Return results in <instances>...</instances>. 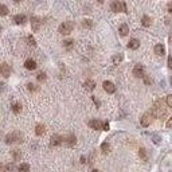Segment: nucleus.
<instances>
[{
	"label": "nucleus",
	"instance_id": "nucleus-30",
	"mask_svg": "<svg viewBox=\"0 0 172 172\" xmlns=\"http://www.w3.org/2000/svg\"><path fill=\"white\" fill-rule=\"evenodd\" d=\"M27 89H28L30 91H36V90H38V88H36L34 84H28V85H27Z\"/></svg>",
	"mask_w": 172,
	"mask_h": 172
},
{
	"label": "nucleus",
	"instance_id": "nucleus-33",
	"mask_svg": "<svg viewBox=\"0 0 172 172\" xmlns=\"http://www.w3.org/2000/svg\"><path fill=\"white\" fill-rule=\"evenodd\" d=\"M121 59H123V55H118V56H114V58H113V61H114V62H120Z\"/></svg>",
	"mask_w": 172,
	"mask_h": 172
},
{
	"label": "nucleus",
	"instance_id": "nucleus-20",
	"mask_svg": "<svg viewBox=\"0 0 172 172\" xmlns=\"http://www.w3.org/2000/svg\"><path fill=\"white\" fill-rule=\"evenodd\" d=\"M12 112H14L15 114L20 113L22 112V104H19V102H15V104H12Z\"/></svg>",
	"mask_w": 172,
	"mask_h": 172
},
{
	"label": "nucleus",
	"instance_id": "nucleus-2",
	"mask_svg": "<svg viewBox=\"0 0 172 172\" xmlns=\"http://www.w3.org/2000/svg\"><path fill=\"white\" fill-rule=\"evenodd\" d=\"M73 22L67 20V22H63L62 24L59 26V28H58V31H59V34H62V35H69L71 31H73Z\"/></svg>",
	"mask_w": 172,
	"mask_h": 172
},
{
	"label": "nucleus",
	"instance_id": "nucleus-11",
	"mask_svg": "<svg viewBox=\"0 0 172 172\" xmlns=\"http://www.w3.org/2000/svg\"><path fill=\"white\" fill-rule=\"evenodd\" d=\"M89 127L91 129H101L104 127V124H101V121H98V120H90L89 121Z\"/></svg>",
	"mask_w": 172,
	"mask_h": 172
},
{
	"label": "nucleus",
	"instance_id": "nucleus-39",
	"mask_svg": "<svg viewBox=\"0 0 172 172\" xmlns=\"http://www.w3.org/2000/svg\"><path fill=\"white\" fill-rule=\"evenodd\" d=\"M14 156H15V160H18V159H19V153H18V152H15Z\"/></svg>",
	"mask_w": 172,
	"mask_h": 172
},
{
	"label": "nucleus",
	"instance_id": "nucleus-27",
	"mask_svg": "<svg viewBox=\"0 0 172 172\" xmlns=\"http://www.w3.org/2000/svg\"><path fill=\"white\" fill-rule=\"evenodd\" d=\"M101 149H102V152H104V153H108L109 149H110V145H109L108 143H102Z\"/></svg>",
	"mask_w": 172,
	"mask_h": 172
},
{
	"label": "nucleus",
	"instance_id": "nucleus-41",
	"mask_svg": "<svg viewBox=\"0 0 172 172\" xmlns=\"http://www.w3.org/2000/svg\"><path fill=\"white\" fill-rule=\"evenodd\" d=\"M171 42H172V35H171Z\"/></svg>",
	"mask_w": 172,
	"mask_h": 172
},
{
	"label": "nucleus",
	"instance_id": "nucleus-5",
	"mask_svg": "<svg viewBox=\"0 0 172 172\" xmlns=\"http://www.w3.org/2000/svg\"><path fill=\"white\" fill-rule=\"evenodd\" d=\"M102 86H104V90L106 91V93H109V94H113L114 91H116V86H114V84L110 81H105L104 84H102Z\"/></svg>",
	"mask_w": 172,
	"mask_h": 172
},
{
	"label": "nucleus",
	"instance_id": "nucleus-21",
	"mask_svg": "<svg viewBox=\"0 0 172 172\" xmlns=\"http://www.w3.org/2000/svg\"><path fill=\"white\" fill-rule=\"evenodd\" d=\"M151 18H149V16H147V15H144V16H143V20H141V23H143V26H144V27H148V26H151Z\"/></svg>",
	"mask_w": 172,
	"mask_h": 172
},
{
	"label": "nucleus",
	"instance_id": "nucleus-16",
	"mask_svg": "<svg viewBox=\"0 0 172 172\" xmlns=\"http://www.w3.org/2000/svg\"><path fill=\"white\" fill-rule=\"evenodd\" d=\"M118 32H120V35H121V36H125L128 32H129V27H128L127 23H123V24L120 26Z\"/></svg>",
	"mask_w": 172,
	"mask_h": 172
},
{
	"label": "nucleus",
	"instance_id": "nucleus-22",
	"mask_svg": "<svg viewBox=\"0 0 172 172\" xmlns=\"http://www.w3.org/2000/svg\"><path fill=\"white\" fill-rule=\"evenodd\" d=\"M139 155H140V157L143 159V160H145V162L148 160V156H147V149H145V148H140V151H139Z\"/></svg>",
	"mask_w": 172,
	"mask_h": 172
},
{
	"label": "nucleus",
	"instance_id": "nucleus-25",
	"mask_svg": "<svg viewBox=\"0 0 172 172\" xmlns=\"http://www.w3.org/2000/svg\"><path fill=\"white\" fill-rule=\"evenodd\" d=\"M8 14V8L6 4H0V15L1 16H4V15H7Z\"/></svg>",
	"mask_w": 172,
	"mask_h": 172
},
{
	"label": "nucleus",
	"instance_id": "nucleus-8",
	"mask_svg": "<svg viewBox=\"0 0 172 172\" xmlns=\"http://www.w3.org/2000/svg\"><path fill=\"white\" fill-rule=\"evenodd\" d=\"M133 75L137 78H143L145 75L144 74V66L143 65H136L133 69Z\"/></svg>",
	"mask_w": 172,
	"mask_h": 172
},
{
	"label": "nucleus",
	"instance_id": "nucleus-18",
	"mask_svg": "<svg viewBox=\"0 0 172 172\" xmlns=\"http://www.w3.org/2000/svg\"><path fill=\"white\" fill-rule=\"evenodd\" d=\"M45 132H46L45 125H42V124H38V125L35 127V133L38 134V136H42V134H45Z\"/></svg>",
	"mask_w": 172,
	"mask_h": 172
},
{
	"label": "nucleus",
	"instance_id": "nucleus-15",
	"mask_svg": "<svg viewBox=\"0 0 172 172\" xmlns=\"http://www.w3.org/2000/svg\"><path fill=\"white\" fill-rule=\"evenodd\" d=\"M155 54L159 56H163L165 54V47L163 45H156L155 46Z\"/></svg>",
	"mask_w": 172,
	"mask_h": 172
},
{
	"label": "nucleus",
	"instance_id": "nucleus-10",
	"mask_svg": "<svg viewBox=\"0 0 172 172\" xmlns=\"http://www.w3.org/2000/svg\"><path fill=\"white\" fill-rule=\"evenodd\" d=\"M0 70H1V74H3V77H10V74H11V69L10 66H8L6 62H3V63L0 65Z\"/></svg>",
	"mask_w": 172,
	"mask_h": 172
},
{
	"label": "nucleus",
	"instance_id": "nucleus-36",
	"mask_svg": "<svg viewBox=\"0 0 172 172\" xmlns=\"http://www.w3.org/2000/svg\"><path fill=\"white\" fill-rule=\"evenodd\" d=\"M102 129L108 132V130H109V124H108V123H105V124H104V127H102Z\"/></svg>",
	"mask_w": 172,
	"mask_h": 172
},
{
	"label": "nucleus",
	"instance_id": "nucleus-34",
	"mask_svg": "<svg viewBox=\"0 0 172 172\" xmlns=\"http://www.w3.org/2000/svg\"><path fill=\"white\" fill-rule=\"evenodd\" d=\"M168 67L172 70V56H168Z\"/></svg>",
	"mask_w": 172,
	"mask_h": 172
},
{
	"label": "nucleus",
	"instance_id": "nucleus-4",
	"mask_svg": "<svg viewBox=\"0 0 172 172\" xmlns=\"http://www.w3.org/2000/svg\"><path fill=\"white\" fill-rule=\"evenodd\" d=\"M110 10L113 12H120V11H123V12H128L127 10V4L124 3V1H113L110 4Z\"/></svg>",
	"mask_w": 172,
	"mask_h": 172
},
{
	"label": "nucleus",
	"instance_id": "nucleus-24",
	"mask_svg": "<svg viewBox=\"0 0 172 172\" xmlns=\"http://www.w3.org/2000/svg\"><path fill=\"white\" fill-rule=\"evenodd\" d=\"M82 26H84L85 28H91L93 27V22H91L90 19H85V20H82Z\"/></svg>",
	"mask_w": 172,
	"mask_h": 172
},
{
	"label": "nucleus",
	"instance_id": "nucleus-37",
	"mask_svg": "<svg viewBox=\"0 0 172 172\" xmlns=\"http://www.w3.org/2000/svg\"><path fill=\"white\" fill-rule=\"evenodd\" d=\"M144 81H145V84H151V79H149L147 75H144Z\"/></svg>",
	"mask_w": 172,
	"mask_h": 172
},
{
	"label": "nucleus",
	"instance_id": "nucleus-19",
	"mask_svg": "<svg viewBox=\"0 0 172 172\" xmlns=\"http://www.w3.org/2000/svg\"><path fill=\"white\" fill-rule=\"evenodd\" d=\"M14 22L16 24H23L26 22V16L24 15H15L14 16Z\"/></svg>",
	"mask_w": 172,
	"mask_h": 172
},
{
	"label": "nucleus",
	"instance_id": "nucleus-1",
	"mask_svg": "<svg viewBox=\"0 0 172 172\" xmlns=\"http://www.w3.org/2000/svg\"><path fill=\"white\" fill-rule=\"evenodd\" d=\"M23 141V136H22L20 132L15 130L12 133H8L6 136V143L7 144H14V143H22Z\"/></svg>",
	"mask_w": 172,
	"mask_h": 172
},
{
	"label": "nucleus",
	"instance_id": "nucleus-28",
	"mask_svg": "<svg viewBox=\"0 0 172 172\" xmlns=\"http://www.w3.org/2000/svg\"><path fill=\"white\" fill-rule=\"evenodd\" d=\"M14 169H15L14 164H8V165H6V167H4V171H6V172H12Z\"/></svg>",
	"mask_w": 172,
	"mask_h": 172
},
{
	"label": "nucleus",
	"instance_id": "nucleus-13",
	"mask_svg": "<svg viewBox=\"0 0 172 172\" xmlns=\"http://www.w3.org/2000/svg\"><path fill=\"white\" fill-rule=\"evenodd\" d=\"M139 47H140V40H139V39H130L129 43H128V49L137 50Z\"/></svg>",
	"mask_w": 172,
	"mask_h": 172
},
{
	"label": "nucleus",
	"instance_id": "nucleus-32",
	"mask_svg": "<svg viewBox=\"0 0 172 172\" xmlns=\"http://www.w3.org/2000/svg\"><path fill=\"white\" fill-rule=\"evenodd\" d=\"M28 43H30V45H31V46H35L36 45V42H35V39H34V36H32V35H28Z\"/></svg>",
	"mask_w": 172,
	"mask_h": 172
},
{
	"label": "nucleus",
	"instance_id": "nucleus-9",
	"mask_svg": "<svg viewBox=\"0 0 172 172\" xmlns=\"http://www.w3.org/2000/svg\"><path fill=\"white\" fill-rule=\"evenodd\" d=\"M140 123H141V125H143L144 128L149 127V125H151V114H149V113H145L144 116L141 117Z\"/></svg>",
	"mask_w": 172,
	"mask_h": 172
},
{
	"label": "nucleus",
	"instance_id": "nucleus-40",
	"mask_svg": "<svg viewBox=\"0 0 172 172\" xmlns=\"http://www.w3.org/2000/svg\"><path fill=\"white\" fill-rule=\"evenodd\" d=\"M91 172H98V171H97V169H93V171H91Z\"/></svg>",
	"mask_w": 172,
	"mask_h": 172
},
{
	"label": "nucleus",
	"instance_id": "nucleus-23",
	"mask_svg": "<svg viewBox=\"0 0 172 172\" xmlns=\"http://www.w3.org/2000/svg\"><path fill=\"white\" fill-rule=\"evenodd\" d=\"M19 172H30V165L23 163V164L19 165Z\"/></svg>",
	"mask_w": 172,
	"mask_h": 172
},
{
	"label": "nucleus",
	"instance_id": "nucleus-29",
	"mask_svg": "<svg viewBox=\"0 0 172 172\" xmlns=\"http://www.w3.org/2000/svg\"><path fill=\"white\" fill-rule=\"evenodd\" d=\"M165 102H167V105H168L169 108H172V94L167 95V98H165Z\"/></svg>",
	"mask_w": 172,
	"mask_h": 172
},
{
	"label": "nucleus",
	"instance_id": "nucleus-3",
	"mask_svg": "<svg viewBox=\"0 0 172 172\" xmlns=\"http://www.w3.org/2000/svg\"><path fill=\"white\" fill-rule=\"evenodd\" d=\"M152 114H153L155 117H157V118H160L162 116L165 114V109H164V106H163V104L160 101L155 102L153 108H152Z\"/></svg>",
	"mask_w": 172,
	"mask_h": 172
},
{
	"label": "nucleus",
	"instance_id": "nucleus-26",
	"mask_svg": "<svg viewBox=\"0 0 172 172\" xmlns=\"http://www.w3.org/2000/svg\"><path fill=\"white\" fill-rule=\"evenodd\" d=\"M73 43H74L73 39H67V40L63 42V46L66 47V49H71V47H73Z\"/></svg>",
	"mask_w": 172,
	"mask_h": 172
},
{
	"label": "nucleus",
	"instance_id": "nucleus-17",
	"mask_svg": "<svg viewBox=\"0 0 172 172\" xmlns=\"http://www.w3.org/2000/svg\"><path fill=\"white\" fill-rule=\"evenodd\" d=\"M84 86H85V89H88V90H94L95 82L93 81V79H86L85 84H84Z\"/></svg>",
	"mask_w": 172,
	"mask_h": 172
},
{
	"label": "nucleus",
	"instance_id": "nucleus-31",
	"mask_svg": "<svg viewBox=\"0 0 172 172\" xmlns=\"http://www.w3.org/2000/svg\"><path fill=\"white\" fill-rule=\"evenodd\" d=\"M36 78H38V81H39V82H43V81L46 79V74H45V73H39Z\"/></svg>",
	"mask_w": 172,
	"mask_h": 172
},
{
	"label": "nucleus",
	"instance_id": "nucleus-35",
	"mask_svg": "<svg viewBox=\"0 0 172 172\" xmlns=\"http://www.w3.org/2000/svg\"><path fill=\"white\" fill-rule=\"evenodd\" d=\"M167 128H172V117L167 121Z\"/></svg>",
	"mask_w": 172,
	"mask_h": 172
},
{
	"label": "nucleus",
	"instance_id": "nucleus-7",
	"mask_svg": "<svg viewBox=\"0 0 172 172\" xmlns=\"http://www.w3.org/2000/svg\"><path fill=\"white\" fill-rule=\"evenodd\" d=\"M40 24H42L40 19H39L38 16H32V18H31V28H32V31H34V32L39 31V28H40Z\"/></svg>",
	"mask_w": 172,
	"mask_h": 172
},
{
	"label": "nucleus",
	"instance_id": "nucleus-38",
	"mask_svg": "<svg viewBox=\"0 0 172 172\" xmlns=\"http://www.w3.org/2000/svg\"><path fill=\"white\" fill-rule=\"evenodd\" d=\"M168 11L169 12H172V1L171 3H168Z\"/></svg>",
	"mask_w": 172,
	"mask_h": 172
},
{
	"label": "nucleus",
	"instance_id": "nucleus-6",
	"mask_svg": "<svg viewBox=\"0 0 172 172\" xmlns=\"http://www.w3.org/2000/svg\"><path fill=\"white\" fill-rule=\"evenodd\" d=\"M63 137H61L59 134H54L53 137H51V141H50V147H58V145H61L62 143H63Z\"/></svg>",
	"mask_w": 172,
	"mask_h": 172
},
{
	"label": "nucleus",
	"instance_id": "nucleus-12",
	"mask_svg": "<svg viewBox=\"0 0 172 172\" xmlns=\"http://www.w3.org/2000/svg\"><path fill=\"white\" fill-rule=\"evenodd\" d=\"M24 67L27 69V70H35V69H36V62L30 58V59H27L24 62Z\"/></svg>",
	"mask_w": 172,
	"mask_h": 172
},
{
	"label": "nucleus",
	"instance_id": "nucleus-14",
	"mask_svg": "<svg viewBox=\"0 0 172 172\" xmlns=\"http://www.w3.org/2000/svg\"><path fill=\"white\" fill-rule=\"evenodd\" d=\"M75 141H77L75 136H74V134H69V136L65 139V144H66L67 147H73V145H75Z\"/></svg>",
	"mask_w": 172,
	"mask_h": 172
}]
</instances>
